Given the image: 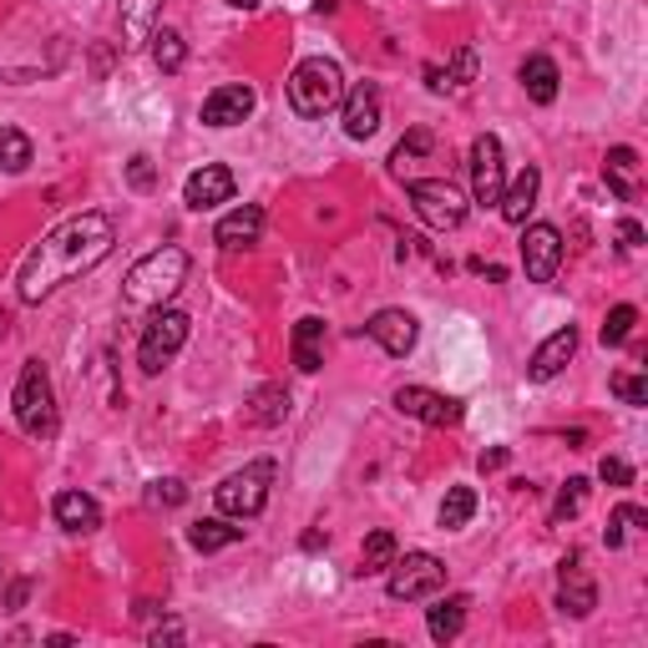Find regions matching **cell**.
<instances>
[{"mask_svg":"<svg viewBox=\"0 0 648 648\" xmlns=\"http://www.w3.org/2000/svg\"><path fill=\"white\" fill-rule=\"evenodd\" d=\"M112 243H117V223H112L107 213H76V218H66V223H56V229L21 259V274H15L21 304L51 300L61 284H72L76 274L102 264L112 253Z\"/></svg>","mask_w":648,"mask_h":648,"instance_id":"obj_1","label":"cell"},{"mask_svg":"<svg viewBox=\"0 0 648 648\" xmlns=\"http://www.w3.org/2000/svg\"><path fill=\"white\" fill-rule=\"evenodd\" d=\"M188 284V253L182 249H153L143 253L133 269H127V284H122V300L137 304V310H157V304H168L178 289Z\"/></svg>","mask_w":648,"mask_h":648,"instance_id":"obj_2","label":"cell"},{"mask_svg":"<svg viewBox=\"0 0 648 648\" xmlns=\"http://www.w3.org/2000/svg\"><path fill=\"white\" fill-rule=\"evenodd\" d=\"M345 102V72L335 61L324 56H310L289 72V107L300 117H330V112Z\"/></svg>","mask_w":648,"mask_h":648,"instance_id":"obj_3","label":"cell"},{"mask_svg":"<svg viewBox=\"0 0 648 648\" xmlns=\"http://www.w3.org/2000/svg\"><path fill=\"white\" fill-rule=\"evenodd\" d=\"M15 420H21L25 436L36 441H51L61 426L56 416V390H51V375L41 360H25L21 365V380H15Z\"/></svg>","mask_w":648,"mask_h":648,"instance_id":"obj_4","label":"cell"},{"mask_svg":"<svg viewBox=\"0 0 648 648\" xmlns=\"http://www.w3.org/2000/svg\"><path fill=\"white\" fill-rule=\"evenodd\" d=\"M269 487H274V461H249L243 471H233V477L218 481V512L223 516H259L269 506Z\"/></svg>","mask_w":648,"mask_h":648,"instance_id":"obj_5","label":"cell"},{"mask_svg":"<svg viewBox=\"0 0 648 648\" xmlns=\"http://www.w3.org/2000/svg\"><path fill=\"white\" fill-rule=\"evenodd\" d=\"M188 324L192 320L182 310L157 304V314L147 320V330H143V345H137V365H143V375H157L182 345H188Z\"/></svg>","mask_w":648,"mask_h":648,"instance_id":"obj_6","label":"cell"},{"mask_svg":"<svg viewBox=\"0 0 648 648\" xmlns=\"http://www.w3.org/2000/svg\"><path fill=\"white\" fill-rule=\"evenodd\" d=\"M406 192H410V203H416V213L426 218L431 229L451 233V229H461V223H467V198H461L457 182L416 178V182H406Z\"/></svg>","mask_w":648,"mask_h":648,"instance_id":"obj_7","label":"cell"},{"mask_svg":"<svg viewBox=\"0 0 648 648\" xmlns=\"http://www.w3.org/2000/svg\"><path fill=\"white\" fill-rule=\"evenodd\" d=\"M441 588H446V563L431 553H406L400 563H390V577H385V593L396 603H420Z\"/></svg>","mask_w":648,"mask_h":648,"instance_id":"obj_8","label":"cell"},{"mask_svg":"<svg viewBox=\"0 0 648 648\" xmlns=\"http://www.w3.org/2000/svg\"><path fill=\"white\" fill-rule=\"evenodd\" d=\"M502 188H506V163H502V143L492 133H481L471 143V198L481 208H497L502 203Z\"/></svg>","mask_w":648,"mask_h":648,"instance_id":"obj_9","label":"cell"},{"mask_svg":"<svg viewBox=\"0 0 648 648\" xmlns=\"http://www.w3.org/2000/svg\"><path fill=\"white\" fill-rule=\"evenodd\" d=\"M396 410L410 420H420V426H461V400L457 396H441V390H426V385H400L396 396Z\"/></svg>","mask_w":648,"mask_h":648,"instance_id":"obj_10","label":"cell"},{"mask_svg":"<svg viewBox=\"0 0 648 648\" xmlns=\"http://www.w3.org/2000/svg\"><path fill=\"white\" fill-rule=\"evenodd\" d=\"M522 269H527L532 284H553L557 269H563V233L553 223H532L522 233Z\"/></svg>","mask_w":648,"mask_h":648,"instance_id":"obj_11","label":"cell"},{"mask_svg":"<svg viewBox=\"0 0 648 648\" xmlns=\"http://www.w3.org/2000/svg\"><path fill=\"white\" fill-rule=\"evenodd\" d=\"M253 107H259V92L249 82H229L203 96V127H239Z\"/></svg>","mask_w":648,"mask_h":648,"instance_id":"obj_12","label":"cell"},{"mask_svg":"<svg viewBox=\"0 0 648 648\" xmlns=\"http://www.w3.org/2000/svg\"><path fill=\"white\" fill-rule=\"evenodd\" d=\"M557 608L573 613V618H588L598 608V588H593V577L577 553L563 557V567H557Z\"/></svg>","mask_w":648,"mask_h":648,"instance_id":"obj_13","label":"cell"},{"mask_svg":"<svg viewBox=\"0 0 648 648\" xmlns=\"http://www.w3.org/2000/svg\"><path fill=\"white\" fill-rule=\"evenodd\" d=\"M380 117H385V102H380V86L375 82H360L345 96V137L349 143H365V137L380 133Z\"/></svg>","mask_w":648,"mask_h":648,"instance_id":"obj_14","label":"cell"},{"mask_svg":"<svg viewBox=\"0 0 648 648\" xmlns=\"http://www.w3.org/2000/svg\"><path fill=\"white\" fill-rule=\"evenodd\" d=\"M229 198H233V173L223 168V163H203V168H198L188 182H182V203H188L192 213L229 203Z\"/></svg>","mask_w":648,"mask_h":648,"instance_id":"obj_15","label":"cell"},{"mask_svg":"<svg viewBox=\"0 0 648 648\" xmlns=\"http://www.w3.org/2000/svg\"><path fill=\"white\" fill-rule=\"evenodd\" d=\"M365 335H370L385 355H410L420 324H416V314H406V310H380L370 324H365Z\"/></svg>","mask_w":648,"mask_h":648,"instance_id":"obj_16","label":"cell"},{"mask_svg":"<svg viewBox=\"0 0 648 648\" xmlns=\"http://www.w3.org/2000/svg\"><path fill=\"white\" fill-rule=\"evenodd\" d=\"M259 233H264V208L243 203V208H233L229 218H218L213 243H218V249H229V253H239V249H253V243H259Z\"/></svg>","mask_w":648,"mask_h":648,"instance_id":"obj_17","label":"cell"},{"mask_svg":"<svg viewBox=\"0 0 648 648\" xmlns=\"http://www.w3.org/2000/svg\"><path fill=\"white\" fill-rule=\"evenodd\" d=\"M157 15H163V0H122V6H117L122 46H127V51L147 46V36L157 31Z\"/></svg>","mask_w":648,"mask_h":648,"instance_id":"obj_18","label":"cell"},{"mask_svg":"<svg viewBox=\"0 0 648 648\" xmlns=\"http://www.w3.org/2000/svg\"><path fill=\"white\" fill-rule=\"evenodd\" d=\"M51 516H56V527L82 532V537L102 527V506H96V497H86V492H56Z\"/></svg>","mask_w":648,"mask_h":648,"instance_id":"obj_19","label":"cell"},{"mask_svg":"<svg viewBox=\"0 0 648 648\" xmlns=\"http://www.w3.org/2000/svg\"><path fill=\"white\" fill-rule=\"evenodd\" d=\"M577 355V330L567 324V330H557V335H547L537 345V355H532V365H527V375L532 380H553V375H563V365Z\"/></svg>","mask_w":648,"mask_h":648,"instance_id":"obj_20","label":"cell"},{"mask_svg":"<svg viewBox=\"0 0 648 648\" xmlns=\"http://www.w3.org/2000/svg\"><path fill=\"white\" fill-rule=\"evenodd\" d=\"M537 188H542V173L537 168H522L512 182H506V188H502V203H497L506 223H516V229L527 223V213L537 208Z\"/></svg>","mask_w":648,"mask_h":648,"instance_id":"obj_21","label":"cell"},{"mask_svg":"<svg viewBox=\"0 0 648 648\" xmlns=\"http://www.w3.org/2000/svg\"><path fill=\"white\" fill-rule=\"evenodd\" d=\"M324 339H330V330H324L320 314H304V320L294 324V339H289V349H294V365H300L304 375H314L324 365Z\"/></svg>","mask_w":648,"mask_h":648,"instance_id":"obj_22","label":"cell"},{"mask_svg":"<svg viewBox=\"0 0 648 648\" xmlns=\"http://www.w3.org/2000/svg\"><path fill=\"white\" fill-rule=\"evenodd\" d=\"M557 61L553 56H527L522 61V86H527V96L537 102V107H553L557 102Z\"/></svg>","mask_w":648,"mask_h":648,"instance_id":"obj_23","label":"cell"},{"mask_svg":"<svg viewBox=\"0 0 648 648\" xmlns=\"http://www.w3.org/2000/svg\"><path fill=\"white\" fill-rule=\"evenodd\" d=\"M467 608H471L467 593H451V598H441L431 613H426V628H431L436 644H451V638L467 628Z\"/></svg>","mask_w":648,"mask_h":648,"instance_id":"obj_24","label":"cell"},{"mask_svg":"<svg viewBox=\"0 0 648 648\" xmlns=\"http://www.w3.org/2000/svg\"><path fill=\"white\" fill-rule=\"evenodd\" d=\"M634 173H638V153H634V147H613L608 163H603V178H608V188L618 192L624 203H634V198H638Z\"/></svg>","mask_w":648,"mask_h":648,"instance_id":"obj_25","label":"cell"},{"mask_svg":"<svg viewBox=\"0 0 648 648\" xmlns=\"http://www.w3.org/2000/svg\"><path fill=\"white\" fill-rule=\"evenodd\" d=\"M239 537H243V527H229V522H218V516L192 522V527H188V547H192V553H223V547H233Z\"/></svg>","mask_w":648,"mask_h":648,"instance_id":"obj_26","label":"cell"},{"mask_svg":"<svg viewBox=\"0 0 648 648\" xmlns=\"http://www.w3.org/2000/svg\"><path fill=\"white\" fill-rule=\"evenodd\" d=\"M147 41H153L157 72H178L182 61H188V41H182V31H173V25H157Z\"/></svg>","mask_w":648,"mask_h":648,"instance_id":"obj_27","label":"cell"},{"mask_svg":"<svg viewBox=\"0 0 648 648\" xmlns=\"http://www.w3.org/2000/svg\"><path fill=\"white\" fill-rule=\"evenodd\" d=\"M284 416H289L284 385H259V390H253V420H259V426H279Z\"/></svg>","mask_w":648,"mask_h":648,"instance_id":"obj_28","label":"cell"},{"mask_svg":"<svg viewBox=\"0 0 648 648\" xmlns=\"http://www.w3.org/2000/svg\"><path fill=\"white\" fill-rule=\"evenodd\" d=\"M396 563V537H390V532H370V537H365V547H360V567H355V573H385V567Z\"/></svg>","mask_w":648,"mask_h":648,"instance_id":"obj_29","label":"cell"},{"mask_svg":"<svg viewBox=\"0 0 648 648\" xmlns=\"http://www.w3.org/2000/svg\"><path fill=\"white\" fill-rule=\"evenodd\" d=\"M0 168L6 173L31 168V137H25L21 127H0Z\"/></svg>","mask_w":648,"mask_h":648,"instance_id":"obj_30","label":"cell"},{"mask_svg":"<svg viewBox=\"0 0 648 648\" xmlns=\"http://www.w3.org/2000/svg\"><path fill=\"white\" fill-rule=\"evenodd\" d=\"M471 512H477V492H471V487H451V492H446V502H441V527L446 532L467 527Z\"/></svg>","mask_w":648,"mask_h":648,"instance_id":"obj_31","label":"cell"},{"mask_svg":"<svg viewBox=\"0 0 648 648\" xmlns=\"http://www.w3.org/2000/svg\"><path fill=\"white\" fill-rule=\"evenodd\" d=\"M431 147H436V137L426 133V127H410V133L400 137V147L390 153V173H406V163H410V157H426Z\"/></svg>","mask_w":648,"mask_h":648,"instance_id":"obj_32","label":"cell"},{"mask_svg":"<svg viewBox=\"0 0 648 648\" xmlns=\"http://www.w3.org/2000/svg\"><path fill=\"white\" fill-rule=\"evenodd\" d=\"M634 324H638L634 304H618V310H608V320H603V345H628Z\"/></svg>","mask_w":648,"mask_h":648,"instance_id":"obj_33","label":"cell"},{"mask_svg":"<svg viewBox=\"0 0 648 648\" xmlns=\"http://www.w3.org/2000/svg\"><path fill=\"white\" fill-rule=\"evenodd\" d=\"M583 502H588V481H583V477H567V487L557 492V502H553V522H567V516H577V512H583Z\"/></svg>","mask_w":648,"mask_h":648,"instance_id":"obj_34","label":"cell"},{"mask_svg":"<svg viewBox=\"0 0 648 648\" xmlns=\"http://www.w3.org/2000/svg\"><path fill=\"white\" fill-rule=\"evenodd\" d=\"M644 522H648V512H644V506H634V502L613 506V522H608V547H624V532H628V527H644Z\"/></svg>","mask_w":648,"mask_h":648,"instance_id":"obj_35","label":"cell"},{"mask_svg":"<svg viewBox=\"0 0 648 648\" xmlns=\"http://www.w3.org/2000/svg\"><path fill=\"white\" fill-rule=\"evenodd\" d=\"M441 76H446V92H467V86L477 82V51L461 46L457 61H451V72H441Z\"/></svg>","mask_w":648,"mask_h":648,"instance_id":"obj_36","label":"cell"},{"mask_svg":"<svg viewBox=\"0 0 648 648\" xmlns=\"http://www.w3.org/2000/svg\"><path fill=\"white\" fill-rule=\"evenodd\" d=\"M613 396L628 406H648V380L644 375H613Z\"/></svg>","mask_w":648,"mask_h":648,"instance_id":"obj_37","label":"cell"},{"mask_svg":"<svg viewBox=\"0 0 648 648\" xmlns=\"http://www.w3.org/2000/svg\"><path fill=\"white\" fill-rule=\"evenodd\" d=\"M147 502L153 506H182L188 502V487H182V481H153V487H147Z\"/></svg>","mask_w":648,"mask_h":648,"instance_id":"obj_38","label":"cell"},{"mask_svg":"<svg viewBox=\"0 0 648 648\" xmlns=\"http://www.w3.org/2000/svg\"><path fill=\"white\" fill-rule=\"evenodd\" d=\"M127 182H133L137 192H153V188H157V168H153V157H143V153H137L133 163H127Z\"/></svg>","mask_w":648,"mask_h":648,"instance_id":"obj_39","label":"cell"},{"mask_svg":"<svg viewBox=\"0 0 648 648\" xmlns=\"http://www.w3.org/2000/svg\"><path fill=\"white\" fill-rule=\"evenodd\" d=\"M598 477H603V481H608V487H634V467H628V461H624V457H603Z\"/></svg>","mask_w":648,"mask_h":648,"instance_id":"obj_40","label":"cell"},{"mask_svg":"<svg viewBox=\"0 0 648 648\" xmlns=\"http://www.w3.org/2000/svg\"><path fill=\"white\" fill-rule=\"evenodd\" d=\"M25 598H31V577H15L11 593H6V608H21Z\"/></svg>","mask_w":648,"mask_h":648,"instance_id":"obj_41","label":"cell"},{"mask_svg":"<svg viewBox=\"0 0 648 648\" xmlns=\"http://www.w3.org/2000/svg\"><path fill=\"white\" fill-rule=\"evenodd\" d=\"M506 457H512V451H506V446H497V451H481L477 467H481V471H502V467H506Z\"/></svg>","mask_w":648,"mask_h":648,"instance_id":"obj_42","label":"cell"},{"mask_svg":"<svg viewBox=\"0 0 648 648\" xmlns=\"http://www.w3.org/2000/svg\"><path fill=\"white\" fill-rule=\"evenodd\" d=\"M618 239H624V249H638V243H644V229H638L634 218H624V223H618Z\"/></svg>","mask_w":648,"mask_h":648,"instance_id":"obj_43","label":"cell"},{"mask_svg":"<svg viewBox=\"0 0 648 648\" xmlns=\"http://www.w3.org/2000/svg\"><path fill=\"white\" fill-rule=\"evenodd\" d=\"M147 638H153V644H178V638H182V624H163V628H153Z\"/></svg>","mask_w":648,"mask_h":648,"instance_id":"obj_44","label":"cell"},{"mask_svg":"<svg viewBox=\"0 0 648 648\" xmlns=\"http://www.w3.org/2000/svg\"><path fill=\"white\" fill-rule=\"evenodd\" d=\"M324 542H330V532H320V527H314V532H304V553H320Z\"/></svg>","mask_w":648,"mask_h":648,"instance_id":"obj_45","label":"cell"},{"mask_svg":"<svg viewBox=\"0 0 648 648\" xmlns=\"http://www.w3.org/2000/svg\"><path fill=\"white\" fill-rule=\"evenodd\" d=\"M233 11H259V0H229Z\"/></svg>","mask_w":648,"mask_h":648,"instance_id":"obj_46","label":"cell"}]
</instances>
